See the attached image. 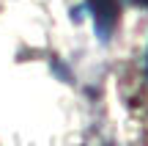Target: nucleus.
<instances>
[{"label": "nucleus", "mask_w": 148, "mask_h": 146, "mask_svg": "<svg viewBox=\"0 0 148 146\" xmlns=\"http://www.w3.org/2000/svg\"><path fill=\"white\" fill-rule=\"evenodd\" d=\"M85 11L93 17L96 36L107 42L118 25V17H121V0H85Z\"/></svg>", "instance_id": "obj_1"}, {"label": "nucleus", "mask_w": 148, "mask_h": 146, "mask_svg": "<svg viewBox=\"0 0 148 146\" xmlns=\"http://www.w3.org/2000/svg\"><path fill=\"white\" fill-rule=\"evenodd\" d=\"M132 3H137V6H143V8H148V0H132Z\"/></svg>", "instance_id": "obj_2"}, {"label": "nucleus", "mask_w": 148, "mask_h": 146, "mask_svg": "<svg viewBox=\"0 0 148 146\" xmlns=\"http://www.w3.org/2000/svg\"><path fill=\"white\" fill-rule=\"evenodd\" d=\"M145 75H148V55H145Z\"/></svg>", "instance_id": "obj_3"}]
</instances>
